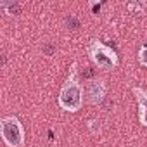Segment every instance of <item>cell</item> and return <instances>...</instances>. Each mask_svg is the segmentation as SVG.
<instances>
[{
  "label": "cell",
  "instance_id": "6da1fadb",
  "mask_svg": "<svg viewBox=\"0 0 147 147\" xmlns=\"http://www.w3.org/2000/svg\"><path fill=\"white\" fill-rule=\"evenodd\" d=\"M78 64L73 62L69 67V76L66 78V82L62 83L61 90H59V97L57 102L61 106V109L69 111V113H76L82 109L83 100H85V90L83 85L78 78Z\"/></svg>",
  "mask_w": 147,
  "mask_h": 147
},
{
  "label": "cell",
  "instance_id": "7a4b0ae2",
  "mask_svg": "<svg viewBox=\"0 0 147 147\" xmlns=\"http://www.w3.org/2000/svg\"><path fill=\"white\" fill-rule=\"evenodd\" d=\"M87 52H88L90 61H92L99 69L109 71V69H114V67L119 64V59H118V54L114 52V49H111L109 45L102 43V42L97 40V38H92V40L88 42Z\"/></svg>",
  "mask_w": 147,
  "mask_h": 147
},
{
  "label": "cell",
  "instance_id": "3957f363",
  "mask_svg": "<svg viewBox=\"0 0 147 147\" xmlns=\"http://www.w3.org/2000/svg\"><path fill=\"white\" fill-rule=\"evenodd\" d=\"M0 135L7 147L24 145V126L18 116H4L0 119Z\"/></svg>",
  "mask_w": 147,
  "mask_h": 147
},
{
  "label": "cell",
  "instance_id": "277c9868",
  "mask_svg": "<svg viewBox=\"0 0 147 147\" xmlns=\"http://www.w3.org/2000/svg\"><path fill=\"white\" fill-rule=\"evenodd\" d=\"M83 90H85V100L92 106H97L104 100L107 94V85H106V80L102 78H92L85 83Z\"/></svg>",
  "mask_w": 147,
  "mask_h": 147
},
{
  "label": "cell",
  "instance_id": "5b68a950",
  "mask_svg": "<svg viewBox=\"0 0 147 147\" xmlns=\"http://www.w3.org/2000/svg\"><path fill=\"white\" fill-rule=\"evenodd\" d=\"M131 92L138 104V121H140V125H144L147 128V90L142 87H133Z\"/></svg>",
  "mask_w": 147,
  "mask_h": 147
},
{
  "label": "cell",
  "instance_id": "8992f818",
  "mask_svg": "<svg viewBox=\"0 0 147 147\" xmlns=\"http://www.w3.org/2000/svg\"><path fill=\"white\" fill-rule=\"evenodd\" d=\"M138 64L142 67H147V43L138 50Z\"/></svg>",
  "mask_w": 147,
  "mask_h": 147
},
{
  "label": "cell",
  "instance_id": "52a82bcc",
  "mask_svg": "<svg viewBox=\"0 0 147 147\" xmlns=\"http://www.w3.org/2000/svg\"><path fill=\"white\" fill-rule=\"evenodd\" d=\"M88 130H90L92 135L100 133V119H90L88 121Z\"/></svg>",
  "mask_w": 147,
  "mask_h": 147
}]
</instances>
